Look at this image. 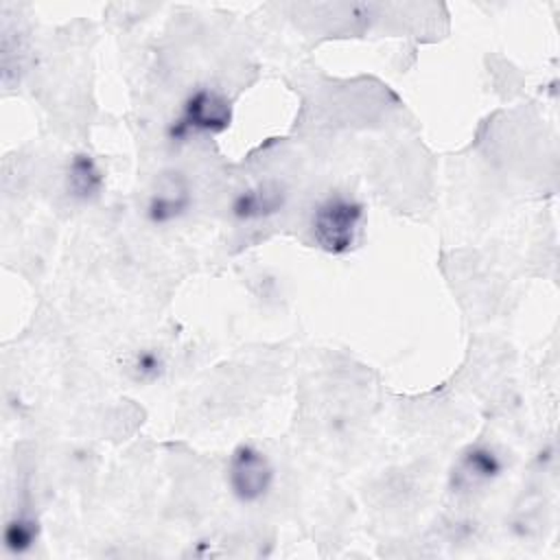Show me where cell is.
Segmentation results:
<instances>
[{"instance_id":"7","label":"cell","mask_w":560,"mask_h":560,"mask_svg":"<svg viewBox=\"0 0 560 560\" xmlns=\"http://www.w3.org/2000/svg\"><path fill=\"white\" fill-rule=\"evenodd\" d=\"M501 470H503V462L492 448L472 446L459 459V466L455 470V486L457 488H477V486L488 483L494 477H499Z\"/></svg>"},{"instance_id":"5","label":"cell","mask_w":560,"mask_h":560,"mask_svg":"<svg viewBox=\"0 0 560 560\" xmlns=\"http://www.w3.org/2000/svg\"><path fill=\"white\" fill-rule=\"evenodd\" d=\"M284 188L278 182H260L236 192L230 210L238 221L269 219L284 208Z\"/></svg>"},{"instance_id":"9","label":"cell","mask_w":560,"mask_h":560,"mask_svg":"<svg viewBox=\"0 0 560 560\" xmlns=\"http://www.w3.org/2000/svg\"><path fill=\"white\" fill-rule=\"evenodd\" d=\"M166 370V363L162 359L160 352H155L153 348H144L138 350L131 361H129V374L133 376V381L138 383H153L160 381L162 374Z\"/></svg>"},{"instance_id":"3","label":"cell","mask_w":560,"mask_h":560,"mask_svg":"<svg viewBox=\"0 0 560 560\" xmlns=\"http://www.w3.org/2000/svg\"><path fill=\"white\" fill-rule=\"evenodd\" d=\"M273 466L260 448L241 444L232 451L228 464V486L241 503H256L265 499L273 486Z\"/></svg>"},{"instance_id":"2","label":"cell","mask_w":560,"mask_h":560,"mask_svg":"<svg viewBox=\"0 0 560 560\" xmlns=\"http://www.w3.org/2000/svg\"><path fill=\"white\" fill-rule=\"evenodd\" d=\"M363 221V203L343 192L324 197L311 214V236L315 245L332 256L346 254L357 243Z\"/></svg>"},{"instance_id":"8","label":"cell","mask_w":560,"mask_h":560,"mask_svg":"<svg viewBox=\"0 0 560 560\" xmlns=\"http://www.w3.org/2000/svg\"><path fill=\"white\" fill-rule=\"evenodd\" d=\"M39 538V523L33 514L15 512L4 525V547L11 553H26Z\"/></svg>"},{"instance_id":"1","label":"cell","mask_w":560,"mask_h":560,"mask_svg":"<svg viewBox=\"0 0 560 560\" xmlns=\"http://www.w3.org/2000/svg\"><path fill=\"white\" fill-rule=\"evenodd\" d=\"M232 122L230 98L214 88H195L182 101L177 116L166 127V138L175 144L199 136H217Z\"/></svg>"},{"instance_id":"6","label":"cell","mask_w":560,"mask_h":560,"mask_svg":"<svg viewBox=\"0 0 560 560\" xmlns=\"http://www.w3.org/2000/svg\"><path fill=\"white\" fill-rule=\"evenodd\" d=\"M103 184H105L103 171L90 153L79 151L70 158L66 168V192L74 201H83V203L94 201L101 195Z\"/></svg>"},{"instance_id":"4","label":"cell","mask_w":560,"mask_h":560,"mask_svg":"<svg viewBox=\"0 0 560 560\" xmlns=\"http://www.w3.org/2000/svg\"><path fill=\"white\" fill-rule=\"evenodd\" d=\"M192 206V192L186 175L179 171H166L158 175L149 190L144 214L153 225H168L188 214Z\"/></svg>"}]
</instances>
